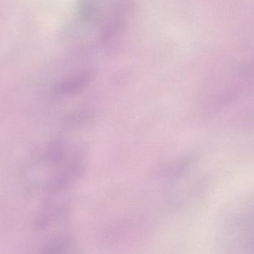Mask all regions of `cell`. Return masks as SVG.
Instances as JSON below:
<instances>
[{
  "label": "cell",
  "instance_id": "1",
  "mask_svg": "<svg viewBox=\"0 0 254 254\" xmlns=\"http://www.w3.org/2000/svg\"><path fill=\"white\" fill-rule=\"evenodd\" d=\"M92 77L93 73L90 71H86L80 75L58 84L56 88V93L62 96L78 93L88 85Z\"/></svg>",
  "mask_w": 254,
  "mask_h": 254
},
{
  "label": "cell",
  "instance_id": "2",
  "mask_svg": "<svg viewBox=\"0 0 254 254\" xmlns=\"http://www.w3.org/2000/svg\"><path fill=\"white\" fill-rule=\"evenodd\" d=\"M69 243L70 240L68 237L56 238L46 243L41 248V252L46 254L62 252L64 250L69 247Z\"/></svg>",
  "mask_w": 254,
  "mask_h": 254
}]
</instances>
